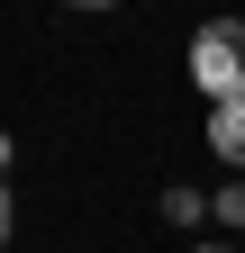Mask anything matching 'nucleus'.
I'll return each mask as SVG.
<instances>
[{"mask_svg":"<svg viewBox=\"0 0 245 253\" xmlns=\"http://www.w3.org/2000/svg\"><path fill=\"white\" fill-rule=\"evenodd\" d=\"M0 235H9V190H0Z\"/></svg>","mask_w":245,"mask_h":253,"instance_id":"20e7f679","label":"nucleus"},{"mask_svg":"<svg viewBox=\"0 0 245 253\" xmlns=\"http://www.w3.org/2000/svg\"><path fill=\"white\" fill-rule=\"evenodd\" d=\"M209 145H218L227 163H245V100H227V109H209Z\"/></svg>","mask_w":245,"mask_h":253,"instance_id":"f03ea898","label":"nucleus"},{"mask_svg":"<svg viewBox=\"0 0 245 253\" xmlns=\"http://www.w3.org/2000/svg\"><path fill=\"white\" fill-rule=\"evenodd\" d=\"M218 217H236V226H245V181H236V190H218Z\"/></svg>","mask_w":245,"mask_h":253,"instance_id":"7ed1b4c3","label":"nucleus"},{"mask_svg":"<svg viewBox=\"0 0 245 253\" xmlns=\"http://www.w3.org/2000/svg\"><path fill=\"white\" fill-rule=\"evenodd\" d=\"M191 82L209 90V100H245V27L236 18H218V27H200V37H191Z\"/></svg>","mask_w":245,"mask_h":253,"instance_id":"f257e3e1","label":"nucleus"}]
</instances>
